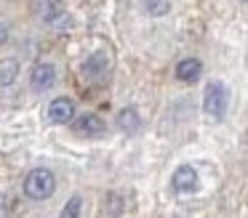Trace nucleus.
Wrapping results in <instances>:
<instances>
[{
  "label": "nucleus",
  "instance_id": "1",
  "mask_svg": "<svg viewBox=\"0 0 248 218\" xmlns=\"http://www.w3.org/2000/svg\"><path fill=\"white\" fill-rule=\"evenodd\" d=\"M54 191H56V175H54V170L35 168V170H30V173H27V178H24V194H27V200L43 202V200H48Z\"/></svg>",
  "mask_w": 248,
  "mask_h": 218
},
{
  "label": "nucleus",
  "instance_id": "2",
  "mask_svg": "<svg viewBox=\"0 0 248 218\" xmlns=\"http://www.w3.org/2000/svg\"><path fill=\"white\" fill-rule=\"evenodd\" d=\"M230 109V88L219 80H211L203 93V112L211 120H221Z\"/></svg>",
  "mask_w": 248,
  "mask_h": 218
},
{
  "label": "nucleus",
  "instance_id": "3",
  "mask_svg": "<svg viewBox=\"0 0 248 218\" xmlns=\"http://www.w3.org/2000/svg\"><path fill=\"white\" fill-rule=\"evenodd\" d=\"M38 16L59 32H64V27H70V14H67L64 0H38Z\"/></svg>",
  "mask_w": 248,
  "mask_h": 218
},
{
  "label": "nucleus",
  "instance_id": "4",
  "mask_svg": "<svg viewBox=\"0 0 248 218\" xmlns=\"http://www.w3.org/2000/svg\"><path fill=\"white\" fill-rule=\"evenodd\" d=\"M72 131L78 136H86V138H102L107 133V122L99 115H93V112H86V115L72 117Z\"/></svg>",
  "mask_w": 248,
  "mask_h": 218
},
{
  "label": "nucleus",
  "instance_id": "5",
  "mask_svg": "<svg viewBox=\"0 0 248 218\" xmlns=\"http://www.w3.org/2000/svg\"><path fill=\"white\" fill-rule=\"evenodd\" d=\"M30 85L32 90H51L56 85V67L51 61H38L32 69H30Z\"/></svg>",
  "mask_w": 248,
  "mask_h": 218
},
{
  "label": "nucleus",
  "instance_id": "6",
  "mask_svg": "<svg viewBox=\"0 0 248 218\" xmlns=\"http://www.w3.org/2000/svg\"><path fill=\"white\" fill-rule=\"evenodd\" d=\"M80 69H83V77L93 80V83H96V80H102V77H107V72H109V56H107V51H93L91 56L80 64Z\"/></svg>",
  "mask_w": 248,
  "mask_h": 218
},
{
  "label": "nucleus",
  "instance_id": "7",
  "mask_svg": "<svg viewBox=\"0 0 248 218\" xmlns=\"http://www.w3.org/2000/svg\"><path fill=\"white\" fill-rule=\"evenodd\" d=\"M72 117H75V101L70 96H56L48 104V120L54 125H67L72 122Z\"/></svg>",
  "mask_w": 248,
  "mask_h": 218
},
{
  "label": "nucleus",
  "instance_id": "8",
  "mask_svg": "<svg viewBox=\"0 0 248 218\" xmlns=\"http://www.w3.org/2000/svg\"><path fill=\"white\" fill-rule=\"evenodd\" d=\"M171 186L179 191V194H192L198 189V170L192 165H179L171 175Z\"/></svg>",
  "mask_w": 248,
  "mask_h": 218
},
{
  "label": "nucleus",
  "instance_id": "9",
  "mask_svg": "<svg viewBox=\"0 0 248 218\" xmlns=\"http://www.w3.org/2000/svg\"><path fill=\"white\" fill-rule=\"evenodd\" d=\"M173 74H176V80H179V83L192 85V83H198V80H200V74H203V61H200L198 56H187V58H182V61L176 64Z\"/></svg>",
  "mask_w": 248,
  "mask_h": 218
},
{
  "label": "nucleus",
  "instance_id": "10",
  "mask_svg": "<svg viewBox=\"0 0 248 218\" xmlns=\"http://www.w3.org/2000/svg\"><path fill=\"white\" fill-rule=\"evenodd\" d=\"M118 128L125 133V136H134V133H139V128H141V115L134 109V106H125V109H120V115H118Z\"/></svg>",
  "mask_w": 248,
  "mask_h": 218
},
{
  "label": "nucleus",
  "instance_id": "11",
  "mask_svg": "<svg viewBox=\"0 0 248 218\" xmlns=\"http://www.w3.org/2000/svg\"><path fill=\"white\" fill-rule=\"evenodd\" d=\"M19 72H22V67L16 58H3L0 61V85H11L19 77Z\"/></svg>",
  "mask_w": 248,
  "mask_h": 218
},
{
  "label": "nucleus",
  "instance_id": "12",
  "mask_svg": "<svg viewBox=\"0 0 248 218\" xmlns=\"http://www.w3.org/2000/svg\"><path fill=\"white\" fill-rule=\"evenodd\" d=\"M59 218H83V197L80 194L70 197V200H67V205L62 207Z\"/></svg>",
  "mask_w": 248,
  "mask_h": 218
},
{
  "label": "nucleus",
  "instance_id": "13",
  "mask_svg": "<svg viewBox=\"0 0 248 218\" xmlns=\"http://www.w3.org/2000/svg\"><path fill=\"white\" fill-rule=\"evenodd\" d=\"M144 11L150 16H166L171 11V0H144Z\"/></svg>",
  "mask_w": 248,
  "mask_h": 218
},
{
  "label": "nucleus",
  "instance_id": "14",
  "mask_svg": "<svg viewBox=\"0 0 248 218\" xmlns=\"http://www.w3.org/2000/svg\"><path fill=\"white\" fill-rule=\"evenodd\" d=\"M6 43H8V27L0 24V45H6Z\"/></svg>",
  "mask_w": 248,
  "mask_h": 218
},
{
  "label": "nucleus",
  "instance_id": "15",
  "mask_svg": "<svg viewBox=\"0 0 248 218\" xmlns=\"http://www.w3.org/2000/svg\"><path fill=\"white\" fill-rule=\"evenodd\" d=\"M240 3H246V0H240Z\"/></svg>",
  "mask_w": 248,
  "mask_h": 218
}]
</instances>
